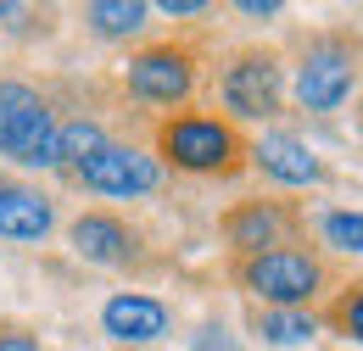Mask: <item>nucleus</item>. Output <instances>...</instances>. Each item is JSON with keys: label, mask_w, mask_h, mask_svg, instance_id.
Here are the masks:
<instances>
[{"label": "nucleus", "mask_w": 363, "mask_h": 351, "mask_svg": "<svg viewBox=\"0 0 363 351\" xmlns=\"http://www.w3.org/2000/svg\"><path fill=\"white\" fill-rule=\"evenodd\" d=\"M240 284L269 307H308L324 290V263L308 246H274L240 263Z\"/></svg>", "instance_id": "1"}, {"label": "nucleus", "mask_w": 363, "mask_h": 351, "mask_svg": "<svg viewBox=\"0 0 363 351\" xmlns=\"http://www.w3.org/2000/svg\"><path fill=\"white\" fill-rule=\"evenodd\" d=\"M157 145H162V156H168L174 168H184V173H229V168L246 156L240 134L229 129L224 117H207V112L168 117L162 134H157Z\"/></svg>", "instance_id": "2"}, {"label": "nucleus", "mask_w": 363, "mask_h": 351, "mask_svg": "<svg viewBox=\"0 0 363 351\" xmlns=\"http://www.w3.org/2000/svg\"><path fill=\"white\" fill-rule=\"evenodd\" d=\"M0 156L23 168H56V117L28 84H0Z\"/></svg>", "instance_id": "3"}, {"label": "nucleus", "mask_w": 363, "mask_h": 351, "mask_svg": "<svg viewBox=\"0 0 363 351\" xmlns=\"http://www.w3.org/2000/svg\"><path fill=\"white\" fill-rule=\"evenodd\" d=\"M218 95L235 117H274L279 112V56L274 50H235L218 79Z\"/></svg>", "instance_id": "4"}, {"label": "nucleus", "mask_w": 363, "mask_h": 351, "mask_svg": "<svg viewBox=\"0 0 363 351\" xmlns=\"http://www.w3.org/2000/svg\"><path fill=\"white\" fill-rule=\"evenodd\" d=\"M352 79H358L352 50L335 45V40H318V45H308V56H302V67H296V100H302L308 112H335V106L352 95Z\"/></svg>", "instance_id": "5"}, {"label": "nucleus", "mask_w": 363, "mask_h": 351, "mask_svg": "<svg viewBox=\"0 0 363 351\" xmlns=\"http://www.w3.org/2000/svg\"><path fill=\"white\" fill-rule=\"evenodd\" d=\"M84 178V190H101V195H145V190H157V162L135 151V145H101L90 162L79 168Z\"/></svg>", "instance_id": "6"}, {"label": "nucleus", "mask_w": 363, "mask_h": 351, "mask_svg": "<svg viewBox=\"0 0 363 351\" xmlns=\"http://www.w3.org/2000/svg\"><path fill=\"white\" fill-rule=\"evenodd\" d=\"M196 84V67H190V56L174 50V45H151V50H140L135 62H129V89H135L140 100H157V106H174L184 100Z\"/></svg>", "instance_id": "7"}, {"label": "nucleus", "mask_w": 363, "mask_h": 351, "mask_svg": "<svg viewBox=\"0 0 363 351\" xmlns=\"http://www.w3.org/2000/svg\"><path fill=\"white\" fill-rule=\"evenodd\" d=\"M224 234H229V246H235V251L257 257V251L285 246V234H291V212H285V207H274V201H240V207L224 218Z\"/></svg>", "instance_id": "8"}, {"label": "nucleus", "mask_w": 363, "mask_h": 351, "mask_svg": "<svg viewBox=\"0 0 363 351\" xmlns=\"http://www.w3.org/2000/svg\"><path fill=\"white\" fill-rule=\"evenodd\" d=\"M101 323H106L112 340L145 346V340H162V335H168V307H162L157 296H135V290H123V296H112V301L101 307Z\"/></svg>", "instance_id": "9"}, {"label": "nucleus", "mask_w": 363, "mask_h": 351, "mask_svg": "<svg viewBox=\"0 0 363 351\" xmlns=\"http://www.w3.org/2000/svg\"><path fill=\"white\" fill-rule=\"evenodd\" d=\"M0 234L6 240H45L50 234V195L0 178Z\"/></svg>", "instance_id": "10"}, {"label": "nucleus", "mask_w": 363, "mask_h": 351, "mask_svg": "<svg viewBox=\"0 0 363 351\" xmlns=\"http://www.w3.org/2000/svg\"><path fill=\"white\" fill-rule=\"evenodd\" d=\"M73 251L84 257V263H129V251H135V234H129V223L112 218V212H84V218L73 223Z\"/></svg>", "instance_id": "11"}, {"label": "nucleus", "mask_w": 363, "mask_h": 351, "mask_svg": "<svg viewBox=\"0 0 363 351\" xmlns=\"http://www.w3.org/2000/svg\"><path fill=\"white\" fill-rule=\"evenodd\" d=\"M252 156H257L263 173H274L279 184H318V178H324L318 156L302 145V139H291V134H263Z\"/></svg>", "instance_id": "12"}, {"label": "nucleus", "mask_w": 363, "mask_h": 351, "mask_svg": "<svg viewBox=\"0 0 363 351\" xmlns=\"http://www.w3.org/2000/svg\"><path fill=\"white\" fill-rule=\"evenodd\" d=\"M257 329L274 346H302V340L318 335V318L308 307H269V312H257Z\"/></svg>", "instance_id": "13"}, {"label": "nucleus", "mask_w": 363, "mask_h": 351, "mask_svg": "<svg viewBox=\"0 0 363 351\" xmlns=\"http://www.w3.org/2000/svg\"><path fill=\"white\" fill-rule=\"evenodd\" d=\"M84 23H90L95 34L118 40V34H135L140 23H145V6L140 0H90L84 6Z\"/></svg>", "instance_id": "14"}, {"label": "nucleus", "mask_w": 363, "mask_h": 351, "mask_svg": "<svg viewBox=\"0 0 363 351\" xmlns=\"http://www.w3.org/2000/svg\"><path fill=\"white\" fill-rule=\"evenodd\" d=\"M101 145H106V134L95 129V123H84V117H79V123H62V129H56V162H73V168H84L95 151H101Z\"/></svg>", "instance_id": "15"}, {"label": "nucleus", "mask_w": 363, "mask_h": 351, "mask_svg": "<svg viewBox=\"0 0 363 351\" xmlns=\"http://www.w3.org/2000/svg\"><path fill=\"white\" fill-rule=\"evenodd\" d=\"M318 234H324V246H335V251H358V257H363V212H324Z\"/></svg>", "instance_id": "16"}, {"label": "nucleus", "mask_w": 363, "mask_h": 351, "mask_svg": "<svg viewBox=\"0 0 363 351\" xmlns=\"http://www.w3.org/2000/svg\"><path fill=\"white\" fill-rule=\"evenodd\" d=\"M330 323H335L347 340H358V346H363V279H358V284H347V290L335 296V307H330Z\"/></svg>", "instance_id": "17"}, {"label": "nucleus", "mask_w": 363, "mask_h": 351, "mask_svg": "<svg viewBox=\"0 0 363 351\" xmlns=\"http://www.w3.org/2000/svg\"><path fill=\"white\" fill-rule=\"evenodd\" d=\"M0 351H40V335H28L17 323H0Z\"/></svg>", "instance_id": "18"}, {"label": "nucleus", "mask_w": 363, "mask_h": 351, "mask_svg": "<svg viewBox=\"0 0 363 351\" xmlns=\"http://www.w3.org/2000/svg\"><path fill=\"white\" fill-rule=\"evenodd\" d=\"M196 351H240V346L229 340V335H224V329H218V323H207V329L196 335Z\"/></svg>", "instance_id": "19"}, {"label": "nucleus", "mask_w": 363, "mask_h": 351, "mask_svg": "<svg viewBox=\"0 0 363 351\" xmlns=\"http://www.w3.org/2000/svg\"><path fill=\"white\" fill-rule=\"evenodd\" d=\"M162 11H168V17H201L207 6H201V0H162Z\"/></svg>", "instance_id": "20"}, {"label": "nucleus", "mask_w": 363, "mask_h": 351, "mask_svg": "<svg viewBox=\"0 0 363 351\" xmlns=\"http://www.w3.org/2000/svg\"><path fill=\"white\" fill-rule=\"evenodd\" d=\"M240 11H246V17H274L279 0H240Z\"/></svg>", "instance_id": "21"}]
</instances>
